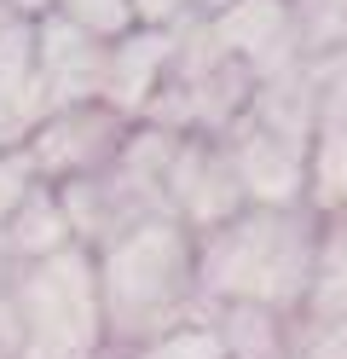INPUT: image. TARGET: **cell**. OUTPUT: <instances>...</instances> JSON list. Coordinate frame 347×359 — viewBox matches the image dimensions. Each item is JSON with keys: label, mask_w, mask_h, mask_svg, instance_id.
<instances>
[{"label": "cell", "mask_w": 347, "mask_h": 359, "mask_svg": "<svg viewBox=\"0 0 347 359\" xmlns=\"http://www.w3.org/2000/svg\"><path fill=\"white\" fill-rule=\"evenodd\" d=\"M324 215L313 203H243L215 232H197V296L203 307H266L295 319L313 284Z\"/></svg>", "instance_id": "obj_1"}, {"label": "cell", "mask_w": 347, "mask_h": 359, "mask_svg": "<svg viewBox=\"0 0 347 359\" xmlns=\"http://www.w3.org/2000/svg\"><path fill=\"white\" fill-rule=\"evenodd\" d=\"M93 278H99L104 342L110 348H133V342H145V336L203 313V296H197V232H185L174 215H156L145 226L99 243V250H93Z\"/></svg>", "instance_id": "obj_2"}, {"label": "cell", "mask_w": 347, "mask_h": 359, "mask_svg": "<svg viewBox=\"0 0 347 359\" xmlns=\"http://www.w3.org/2000/svg\"><path fill=\"white\" fill-rule=\"evenodd\" d=\"M12 307H18V359H104L110 348L93 250L81 243L12 266Z\"/></svg>", "instance_id": "obj_3"}, {"label": "cell", "mask_w": 347, "mask_h": 359, "mask_svg": "<svg viewBox=\"0 0 347 359\" xmlns=\"http://www.w3.org/2000/svg\"><path fill=\"white\" fill-rule=\"evenodd\" d=\"M174 140L179 133H168V128L133 122L128 145L116 151L104 168L58 186L81 250H99V243L145 226V220H156V215H168V156H174Z\"/></svg>", "instance_id": "obj_4"}, {"label": "cell", "mask_w": 347, "mask_h": 359, "mask_svg": "<svg viewBox=\"0 0 347 359\" xmlns=\"http://www.w3.org/2000/svg\"><path fill=\"white\" fill-rule=\"evenodd\" d=\"M249 93H254V76L208 35V24H185L174 35L162 87L145 104V122L168 133H226L243 116Z\"/></svg>", "instance_id": "obj_5"}, {"label": "cell", "mask_w": 347, "mask_h": 359, "mask_svg": "<svg viewBox=\"0 0 347 359\" xmlns=\"http://www.w3.org/2000/svg\"><path fill=\"white\" fill-rule=\"evenodd\" d=\"M128 133H133L128 116H116L110 104L87 99V104L46 110V116L35 122V133L23 140V151H29V163H35V180H46V186H69V180L104 168L110 156L128 145Z\"/></svg>", "instance_id": "obj_6"}, {"label": "cell", "mask_w": 347, "mask_h": 359, "mask_svg": "<svg viewBox=\"0 0 347 359\" xmlns=\"http://www.w3.org/2000/svg\"><path fill=\"white\" fill-rule=\"evenodd\" d=\"M243 209V180L231 168L220 133H179L168 156V215L185 232H215Z\"/></svg>", "instance_id": "obj_7"}, {"label": "cell", "mask_w": 347, "mask_h": 359, "mask_svg": "<svg viewBox=\"0 0 347 359\" xmlns=\"http://www.w3.org/2000/svg\"><path fill=\"white\" fill-rule=\"evenodd\" d=\"M220 145L231 156V168L243 180V203H266V209H284V203H307V168H313V145L284 140V133L261 128L254 116H238Z\"/></svg>", "instance_id": "obj_8"}, {"label": "cell", "mask_w": 347, "mask_h": 359, "mask_svg": "<svg viewBox=\"0 0 347 359\" xmlns=\"http://www.w3.org/2000/svg\"><path fill=\"white\" fill-rule=\"evenodd\" d=\"M203 24L254 81H266L284 64L301 58V41H295V24H290V0H220Z\"/></svg>", "instance_id": "obj_9"}, {"label": "cell", "mask_w": 347, "mask_h": 359, "mask_svg": "<svg viewBox=\"0 0 347 359\" xmlns=\"http://www.w3.org/2000/svg\"><path fill=\"white\" fill-rule=\"evenodd\" d=\"M99 70H104V41L46 6L35 18V76H41L46 110L99 99Z\"/></svg>", "instance_id": "obj_10"}, {"label": "cell", "mask_w": 347, "mask_h": 359, "mask_svg": "<svg viewBox=\"0 0 347 359\" xmlns=\"http://www.w3.org/2000/svg\"><path fill=\"white\" fill-rule=\"evenodd\" d=\"M307 203L318 215L347 203V47L318 58V133H313Z\"/></svg>", "instance_id": "obj_11"}, {"label": "cell", "mask_w": 347, "mask_h": 359, "mask_svg": "<svg viewBox=\"0 0 347 359\" xmlns=\"http://www.w3.org/2000/svg\"><path fill=\"white\" fill-rule=\"evenodd\" d=\"M174 35L179 29H145L133 24L128 35L104 41V70H99V104H110L116 116L145 122V104L162 87V70L174 58Z\"/></svg>", "instance_id": "obj_12"}, {"label": "cell", "mask_w": 347, "mask_h": 359, "mask_svg": "<svg viewBox=\"0 0 347 359\" xmlns=\"http://www.w3.org/2000/svg\"><path fill=\"white\" fill-rule=\"evenodd\" d=\"M46 116V93L35 76V18L0 24V151H18Z\"/></svg>", "instance_id": "obj_13"}, {"label": "cell", "mask_w": 347, "mask_h": 359, "mask_svg": "<svg viewBox=\"0 0 347 359\" xmlns=\"http://www.w3.org/2000/svg\"><path fill=\"white\" fill-rule=\"evenodd\" d=\"M76 243V226H69V209L58 186H46V180H35L29 191L18 197V209L0 220V250H6L18 266L23 261H41V255H58Z\"/></svg>", "instance_id": "obj_14"}, {"label": "cell", "mask_w": 347, "mask_h": 359, "mask_svg": "<svg viewBox=\"0 0 347 359\" xmlns=\"http://www.w3.org/2000/svg\"><path fill=\"white\" fill-rule=\"evenodd\" d=\"M122 359H231V353H226L220 330H215V319H208V307H203V313H191V319H179L168 330L145 336V342L122 348Z\"/></svg>", "instance_id": "obj_15"}, {"label": "cell", "mask_w": 347, "mask_h": 359, "mask_svg": "<svg viewBox=\"0 0 347 359\" xmlns=\"http://www.w3.org/2000/svg\"><path fill=\"white\" fill-rule=\"evenodd\" d=\"M290 24L301 58H324L347 41V0H290Z\"/></svg>", "instance_id": "obj_16"}, {"label": "cell", "mask_w": 347, "mask_h": 359, "mask_svg": "<svg viewBox=\"0 0 347 359\" xmlns=\"http://www.w3.org/2000/svg\"><path fill=\"white\" fill-rule=\"evenodd\" d=\"M284 359H347V313H295Z\"/></svg>", "instance_id": "obj_17"}, {"label": "cell", "mask_w": 347, "mask_h": 359, "mask_svg": "<svg viewBox=\"0 0 347 359\" xmlns=\"http://www.w3.org/2000/svg\"><path fill=\"white\" fill-rule=\"evenodd\" d=\"M53 12L69 18V24H81L99 41H116V35L133 29V0H53Z\"/></svg>", "instance_id": "obj_18"}, {"label": "cell", "mask_w": 347, "mask_h": 359, "mask_svg": "<svg viewBox=\"0 0 347 359\" xmlns=\"http://www.w3.org/2000/svg\"><path fill=\"white\" fill-rule=\"evenodd\" d=\"M220 0H133V24L145 29H185V24H203Z\"/></svg>", "instance_id": "obj_19"}, {"label": "cell", "mask_w": 347, "mask_h": 359, "mask_svg": "<svg viewBox=\"0 0 347 359\" xmlns=\"http://www.w3.org/2000/svg\"><path fill=\"white\" fill-rule=\"evenodd\" d=\"M35 186V163H29V151H0V220H6L18 209V197Z\"/></svg>", "instance_id": "obj_20"}, {"label": "cell", "mask_w": 347, "mask_h": 359, "mask_svg": "<svg viewBox=\"0 0 347 359\" xmlns=\"http://www.w3.org/2000/svg\"><path fill=\"white\" fill-rule=\"evenodd\" d=\"M0 359H18V307H12V278L0 284Z\"/></svg>", "instance_id": "obj_21"}, {"label": "cell", "mask_w": 347, "mask_h": 359, "mask_svg": "<svg viewBox=\"0 0 347 359\" xmlns=\"http://www.w3.org/2000/svg\"><path fill=\"white\" fill-rule=\"evenodd\" d=\"M341 47H347V41H341Z\"/></svg>", "instance_id": "obj_22"}]
</instances>
